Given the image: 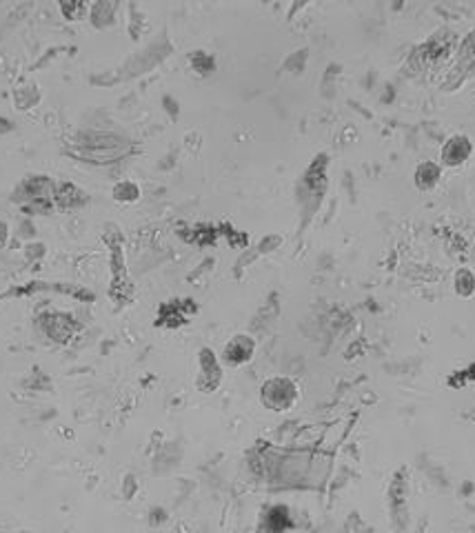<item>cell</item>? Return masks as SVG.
Listing matches in <instances>:
<instances>
[{"mask_svg":"<svg viewBox=\"0 0 475 533\" xmlns=\"http://www.w3.org/2000/svg\"><path fill=\"white\" fill-rule=\"evenodd\" d=\"M240 340H242V335H236V340L227 347V358H229L231 362H245V360H249V358H251L253 347L242 349V347H240Z\"/></svg>","mask_w":475,"mask_h":533,"instance_id":"1","label":"cell"}]
</instances>
